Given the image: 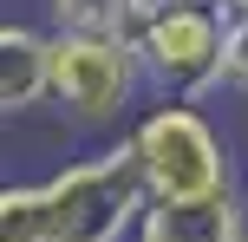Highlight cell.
<instances>
[{"mask_svg":"<svg viewBox=\"0 0 248 242\" xmlns=\"http://www.w3.org/2000/svg\"><path fill=\"white\" fill-rule=\"evenodd\" d=\"M222 92L248 98V13H229V39H222Z\"/></svg>","mask_w":248,"mask_h":242,"instance_id":"8","label":"cell"},{"mask_svg":"<svg viewBox=\"0 0 248 242\" xmlns=\"http://www.w3.org/2000/svg\"><path fill=\"white\" fill-rule=\"evenodd\" d=\"M131 242H248V196L222 190L202 203H150Z\"/></svg>","mask_w":248,"mask_h":242,"instance_id":"5","label":"cell"},{"mask_svg":"<svg viewBox=\"0 0 248 242\" xmlns=\"http://www.w3.org/2000/svg\"><path fill=\"white\" fill-rule=\"evenodd\" d=\"M0 105H7V118L52 105V33L46 26L33 20L0 26Z\"/></svg>","mask_w":248,"mask_h":242,"instance_id":"6","label":"cell"},{"mask_svg":"<svg viewBox=\"0 0 248 242\" xmlns=\"http://www.w3.org/2000/svg\"><path fill=\"white\" fill-rule=\"evenodd\" d=\"M222 39L229 13L216 0H157L137 33V59L157 98H209L222 92Z\"/></svg>","mask_w":248,"mask_h":242,"instance_id":"4","label":"cell"},{"mask_svg":"<svg viewBox=\"0 0 248 242\" xmlns=\"http://www.w3.org/2000/svg\"><path fill=\"white\" fill-rule=\"evenodd\" d=\"M216 7H222V13H248V0H216Z\"/></svg>","mask_w":248,"mask_h":242,"instance_id":"9","label":"cell"},{"mask_svg":"<svg viewBox=\"0 0 248 242\" xmlns=\"http://www.w3.org/2000/svg\"><path fill=\"white\" fill-rule=\"evenodd\" d=\"M150 210L131 138H105L39 177V229L46 242H131Z\"/></svg>","mask_w":248,"mask_h":242,"instance_id":"1","label":"cell"},{"mask_svg":"<svg viewBox=\"0 0 248 242\" xmlns=\"http://www.w3.org/2000/svg\"><path fill=\"white\" fill-rule=\"evenodd\" d=\"M124 138L150 183V203H202L235 190V151L196 98H150Z\"/></svg>","mask_w":248,"mask_h":242,"instance_id":"2","label":"cell"},{"mask_svg":"<svg viewBox=\"0 0 248 242\" xmlns=\"http://www.w3.org/2000/svg\"><path fill=\"white\" fill-rule=\"evenodd\" d=\"M150 7L157 0H39L46 33H105V39H124V46H137Z\"/></svg>","mask_w":248,"mask_h":242,"instance_id":"7","label":"cell"},{"mask_svg":"<svg viewBox=\"0 0 248 242\" xmlns=\"http://www.w3.org/2000/svg\"><path fill=\"white\" fill-rule=\"evenodd\" d=\"M242 196H248V170H242Z\"/></svg>","mask_w":248,"mask_h":242,"instance_id":"10","label":"cell"},{"mask_svg":"<svg viewBox=\"0 0 248 242\" xmlns=\"http://www.w3.org/2000/svg\"><path fill=\"white\" fill-rule=\"evenodd\" d=\"M144 59L137 46L105 33H52V112L65 118L72 131H131V118L144 112Z\"/></svg>","mask_w":248,"mask_h":242,"instance_id":"3","label":"cell"}]
</instances>
